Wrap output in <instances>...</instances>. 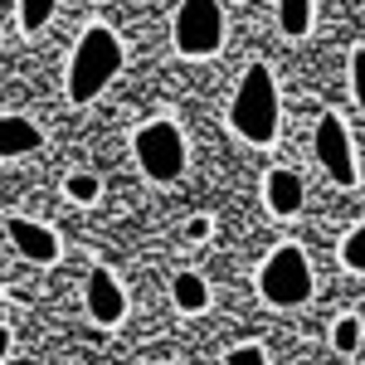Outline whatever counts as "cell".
Here are the masks:
<instances>
[{
    "instance_id": "6da1fadb",
    "label": "cell",
    "mask_w": 365,
    "mask_h": 365,
    "mask_svg": "<svg viewBox=\"0 0 365 365\" xmlns=\"http://www.w3.org/2000/svg\"><path fill=\"white\" fill-rule=\"evenodd\" d=\"M122 68V44L108 25H88L68 58V103H93Z\"/></svg>"
},
{
    "instance_id": "7a4b0ae2",
    "label": "cell",
    "mask_w": 365,
    "mask_h": 365,
    "mask_svg": "<svg viewBox=\"0 0 365 365\" xmlns=\"http://www.w3.org/2000/svg\"><path fill=\"white\" fill-rule=\"evenodd\" d=\"M229 122L249 146H268L278 137V88H273V73L263 63H249V73L239 78Z\"/></svg>"
},
{
    "instance_id": "3957f363",
    "label": "cell",
    "mask_w": 365,
    "mask_h": 365,
    "mask_svg": "<svg viewBox=\"0 0 365 365\" xmlns=\"http://www.w3.org/2000/svg\"><path fill=\"white\" fill-rule=\"evenodd\" d=\"M258 292L273 307H302L312 297V263L297 244H278L268 263L258 268Z\"/></svg>"
},
{
    "instance_id": "277c9868",
    "label": "cell",
    "mask_w": 365,
    "mask_h": 365,
    "mask_svg": "<svg viewBox=\"0 0 365 365\" xmlns=\"http://www.w3.org/2000/svg\"><path fill=\"white\" fill-rule=\"evenodd\" d=\"M132 151H137V166L151 180H161V185H170L185 170V137H180V127L166 122V117L146 122L137 137H132Z\"/></svg>"
},
{
    "instance_id": "5b68a950",
    "label": "cell",
    "mask_w": 365,
    "mask_h": 365,
    "mask_svg": "<svg viewBox=\"0 0 365 365\" xmlns=\"http://www.w3.org/2000/svg\"><path fill=\"white\" fill-rule=\"evenodd\" d=\"M175 54L185 58H210L225 44V5L215 0H185L175 10Z\"/></svg>"
},
{
    "instance_id": "8992f818",
    "label": "cell",
    "mask_w": 365,
    "mask_h": 365,
    "mask_svg": "<svg viewBox=\"0 0 365 365\" xmlns=\"http://www.w3.org/2000/svg\"><path fill=\"white\" fill-rule=\"evenodd\" d=\"M312 151L322 170L336 180V185H356V151H351V132L336 113H322L317 117V137H312Z\"/></svg>"
},
{
    "instance_id": "52a82bcc",
    "label": "cell",
    "mask_w": 365,
    "mask_h": 365,
    "mask_svg": "<svg viewBox=\"0 0 365 365\" xmlns=\"http://www.w3.org/2000/svg\"><path fill=\"white\" fill-rule=\"evenodd\" d=\"M88 317L98 327H122V317H127V292H122V282L108 268L88 273Z\"/></svg>"
},
{
    "instance_id": "ba28073f",
    "label": "cell",
    "mask_w": 365,
    "mask_h": 365,
    "mask_svg": "<svg viewBox=\"0 0 365 365\" xmlns=\"http://www.w3.org/2000/svg\"><path fill=\"white\" fill-rule=\"evenodd\" d=\"M263 200H268V210L278 215V220H292L297 210H302V175L297 170H268V180H263Z\"/></svg>"
},
{
    "instance_id": "9c48e42d",
    "label": "cell",
    "mask_w": 365,
    "mask_h": 365,
    "mask_svg": "<svg viewBox=\"0 0 365 365\" xmlns=\"http://www.w3.org/2000/svg\"><path fill=\"white\" fill-rule=\"evenodd\" d=\"M10 239H15V249L25 253L29 263H54V258H58L54 229L34 225V220H10Z\"/></svg>"
},
{
    "instance_id": "30bf717a",
    "label": "cell",
    "mask_w": 365,
    "mask_h": 365,
    "mask_svg": "<svg viewBox=\"0 0 365 365\" xmlns=\"http://www.w3.org/2000/svg\"><path fill=\"white\" fill-rule=\"evenodd\" d=\"M39 146H44V137L29 117H0V156H29Z\"/></svg>"
},
{
    "instance_id": "8fae6325",
    "label": "cell",
    "mask_w": 365,
    "mask_h": 365,
    "mask_svg": "<svg viewBox=\"0 0 365 365\" xmlns=\"http://www.w3.org/2000/svg\"><path fill=\"white\" fill-rule=\"evenodd\" d=\"M170 302L185 312V317H195V312L210 307V282L200 278V273H175L170 278Z\"/></svg>"
},
{
    "instance_id": "7c38bea8",
    "label": "cell",
    "mask_w": 365,
    "mask_h": 365,
    "mask_svg": "<svg viewBox=\"0 0 365 365\" xmlns=\"http://www.w3.org/2000/svg\"><path fill=\"white\" fill-rule=\"evenodd\" d=\"M312 15H317V5H312V0H287V5L278 10L282 34H307V29H312Z\"/></svg>"
},
{
    "instance_id": "4fadbf2b",
    "label": "cell",
    "mask_w": 365,
    "mask_h": 365,
    "mask_svg": "<svg viewBox=\"0 0 365 365\" xmlns=\"http://www.w3.org/2000/svg\"><path fill=\"white\" fill-rule=\"evenodd\" d=\"M341 263H346L351 273H365V225H356L341 239Z\"/></svg>"
},
{
    "instance_id": "5bb4252c",
    "label": "cell",
    "mask_w": 365,
    "mask_h": 365,
    "mask_svg": "<svg viewBox=\"0 0 365 365\" xmlns=\"http://www.w3.org/2000/svg\"><path fill=\"white\" fill-rule=\"evenodd\" d=\"M49 15H54V0H25V5H20V25H25V34L44 29Z\"/></svg>"
},
{
    "instance_id": "9a60e30c",
    "label": "cell",
    "mask_w": 365,
    "mask_h": 365,
    "mask_svg": "<svg viewBox=\"0 0 365 365\" xmlns=\"http://www.w3.org/2000/svg\"><path fill=\"white\" fill-rule=\"evenodd\" d=\"M98 190H103V185H98V175H88V170H73V175H68V200L93 205V200H98Z\"/></svg>"
},
{
    "instance_id": "2e32d148",
    "label": "cell",
    "mask_w": 365,
    "mask_h": 365,
    "mask_svg": "<svg viewBox=\"0 0 365 365\" xmlns=\"http://www.w3.org/2000/svg\"><path fill=\"white\" fill-rule=\"evenodd\" d=\"M331 341H336L341 356H351V351L361 346V322H356V317H341V322H336V336H331Z\"/></svg>"
},
{
    "instance_id": "e0dca14e",
    "label": "cell",
    "mask_w": 365,
    "mask_h": 365,
    "mask_svg": "<svg viewBox=\"0 0 365 365\" xmlns=\"http://www.w3.org/2000/svg\"><path fill=\"white\" fill-rule=\"evenodd\" d=\"M225 365H268V356H263V346H234Z\"/></svg>"
},
{
    "instance_id": "ac0fdd59",
    "label": "cell",
    "mask_w": 365,
    "mask_h": 365,
    "mask_svg": "<svg viewBox=\"0 0 365 365\" xmlns=\"http://www.w3.org/2000/svg\"><path fill=\"white\" fill-rule=\"evenodd\" d=\"M351 93H356V103L365 108V49L351 54Z\"/></svg>"
},
{
    "instance_id": "d6986e66",
    "label": "cell",
    "mask_w": 365,
    "mask_h": 365,
    "mask_svg": "<svg viewBox=\"0 0 365 365\" xmlns=\"http://www.w3.org/2000/svg\"><path fill=\"white\" fill-rule=\"evenodd\" d=\"M205 234H210V220H190V239H195V244L205 239Z\"/></svg>"
},
{
    "instance_id": "ffe728a7",
    "label": "cell",
    "mask_w": 365,
    "mask_h": 365,
    "mask_svg": "<svg viewBox=\"0 0 365 365\" xmlns=\"http://www.w3.org/2000/svg\"><path fill=\"white\" fill-rule=\"evenodd\" d=\"M10 356V327H0V361Z\"/></svg>"
}]
</instances>
